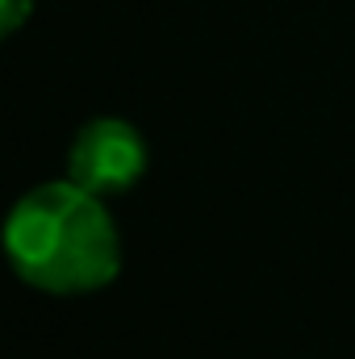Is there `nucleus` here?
<instances>
[{
	"mask_svg": "<svg viewBox=\"0 0 355 359\" xmlns=\"http://www.w3.org/2000/svg\"><path fill=\"white\" fill-rule=\"evenodd\" d=\"M142 176H147V142L121 117L88 121L67 151V180H76L96 196L130 192Z\"/></svg>",
	"mask_w": 355,
	"mask_h": 359,
	"instance_id": "nucleus-2",
	"label": "nucleus"
},
{
	"mask_svg": "<svg viewBox=\"0 0 355 359\" xmlns=\"http://www.w3.org/2000/svg\"><path fill=\"white\" fill-rule=\"evenodd\" d=\"M34 13V0H0V34H17Z\"/></svg>",
	"mask_w": 355,
	"mask_h": 359,
	"instance_id": "nucleus-3",
	"label": "nucleus"
},
{
	"mask_svg": "<svg viewBox=\"0 0 355 359\" xmlns=\"http://www.w3.org/2000/svg\"><path fill=\"white\" fill-rule=\"evenodd\" d=\"M76 180L42 184L25 192L4 226V251L13 271L42 292L76 297L96 292L121 271V238L113 217Z\"/></svg>",
	"mask_w": 355,
	"mask_h": 359,
	"instance_id": "nucleus-1",
	"label": "nucleus"
}]
</instances>
